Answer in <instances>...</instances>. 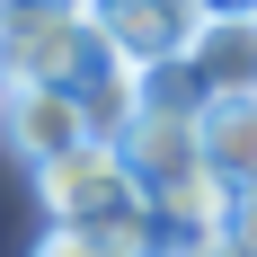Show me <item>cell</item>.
Returning a JSON list of instances; mask_svg holds the SVG:
<instances>
[{
  "label": "cell",
  "instance_id": "9c48e42d",
  "mask_svg": "<svg viewBox=\"0 0 257 257\" xmlns=\"http://www.w3.org/2000/svg\"><path fill=\"white\" fill-rule=\"evenodd\" d=\"M186 257H257V248H239V239L222 231V239H204V248H186Z\"/></svg>",
  "mask_w": 257,
  "mask_h": 257
},
{
  "label": "cell",
  "instance_id": "6da1fadb",
  "mask_svg": "<svg viewBox=\"0 0 257 257\" xmlns=\"http://www.w3.org/2000/svg\"><path fill=\"white\" fill-rule=\"evenodd\" d=\"M36 178V204H45L53 231H98V239H133V248H151V186L133 178V160L115 142H80V151L45 160V169H27Z\"/></svg>",
  "mask_w": 257,
  "mask_h": 257
},
{
  "label": "cell",
  "instance_id": "52a82bcc",
  "mask_svg": "<svg viewBox=\"0 0 257 257\" xmlns=\"http://www.w3.org/2000/svg\"><path fill=\"white\" fill-rule=\"evenodd\" d=\"M27 257H151V248H133V239H98V231H45Z\"/></svg>",
  "mask_w": 257,
  "mask_h": 257
},
{
  "label": "cell",
  "instance_id": "7c38bea8",
  "mask_svg": "<svg viewBox=\"0 0 257 257\" xmlns=\"http://www.w3.org/2000/svg\"><path fill=\"white\" fill-rule=\"evenodd\" d=\"M0 62H9V9H0Z\"/></svg>",
  "mask_w": 257,
  "mask_h": 257
},
{
  "label": "cell",
  "instance_id": "30bf717a",
  "mask_svg": "<svg viewBox=\"0 0 257 257\" xmlns=\"http://www.w3.org/2000/svg\"><path fill=\"white\" fill-rule=\"evenodd\" d=\"M204 18H257V0H204Z\"/></svg>",
  "mask_w": 257,
  "mask_h": 257
},
{
  "label": "cell",
  "instance_id": "5b68a950",
  "mask_svg": "<svg viewBox=\"0 0 257 257\" xmlns=\"http://www.w3.org/2000/svg\"><path fill=\"white\" fill-rule=\"evenodd\" d=\"M178 71L204 98H257V18H204V36Z\"/></svg>",
  "mask_w": 257,
  "mask_h": 257
},
{
  "label": "cell",
  "instance_id": "8fae6325",
  "mask_svg": "<svg viewBox=\"0 0 257 257\" xmlns=\"http://www.w3.org/2000/svg\"><path fill=\"white\" fill-rule=\"evenodd\" d=\"M0 9L18 18V9H89V0H0Z\"/></svg>",
  "mask_w": 257,
  "mask_h": 257
},
{
  "label": "cell",
  "instance_id": "7a4b0ae2",
  "mask_svg": "<svg viewBox=\"0 0 257 257\" xmlns=\"http://www.w3.org/2000/svg\"><path fill=\"white\" fill-rule=\"evenodd\" d=\"M124 53L106 45L98 9H18L9 18V62H0V80H53V89H98L106 71H115Z\"/></svg>",
  "mask_w": 257,
  "mask_h": 257
},
{
  "label": "cell",
  "instance_id": "ba28073f",
  "mask_svg": "<svg viewBox=\"0 0 257 257\" xmlns=\"http://www.w3.org/2000/svg\"><path fill=\"white\" fill-rule=\"evenodd\" d=\"M231 239H239V248H257V186H239V195H231Z\"/></svg>",
  "mask_w": 257,
  "mask_h": 257
},
{
  "label": "cell",
  "instance_id": "8992f818",
  "mask_svg": "<svg viewBox=\"0 0 257 257\" xmlns=\"http://www.w3.org/2000/svg\"><path fill=\"white\" fill-rule=\"evenodd\" d=\"M204 124V169L222 186H257V98H204L195 106Z\"/></svg>",
  "mask_w": 257,
  "mask_h": 257
},
{
  "label": "cell",
  "instance_id": "277c9868",
  "mask_svg": "<svg viewBox=\"0 0 257 257\" xmlns=\"http://www.w3.org/2000/svg\"><path fill=\"white\" fill-rule=\"evenodd\" d=\"M0 142L27 160V169H45V160L80 151V142H98L89 133V106L71 89H53V80H0Z\"/></svg>",
  "mask_w": 257,
  "mask_h": 257
},
{
  "label": "cell",
  "instance_id": "3957f363",
  "mask_svg": "<svg viewBox=\"0 0 257 257\" xmlns=\"http://www.w3.org/2000/svg\"><path fill=\"white\" fill-rule=\"evenodd\" d=\"M89 9L133 71H178L204 36V0H89Z\"/></svg>",
  "mask_w": 257,
  "mask_h": 257
}]
</instances>
